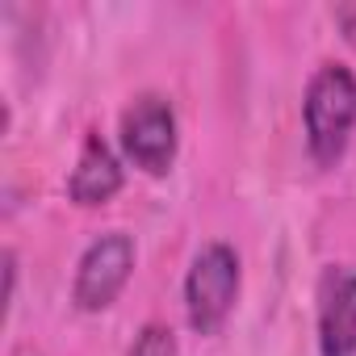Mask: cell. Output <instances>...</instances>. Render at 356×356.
<instances>
[{"label": "cell", "mask_w": 356, "mask_h": 356, "mask_svg": "<svg viewBox=\"0 0 356 356\" xmlns=\"http://www.w3.org/2000/svg\"><path fill=\"white\" fill-rule=\"evenodd\" d=\"M302 118H306L310 155L318 163H335L343 155V147H348L352 126H356V76H352V67L323 63L310 76Z\"/></svg>", "instance_id": "1"}, {"label": "cell", "mask_w": 356, "mask_h": 356, "mask_svg": "<svg viewBox=\"0 0 356 356\" xmlns=\"http://www.w3.org/2000/svg\"><path fill=\"white\" fill-rule=\"evenodd\" d=\"M239 298V256L227 243H210L197 252L189 281H185V306H189V323L197 335H214L231 306Z\"/></svg>", "instance_id": "2"}, {"label": "cell", "mask_w": 356, "mask_h": 356, "mask_svg": "<svg viewBox=\"0 0 356 356\" xmlns=\"http://www.w3.org/2000/svg\"><path fill=\"white\" fill-rule=\"evenodd\" d=\"M318 352L356 356V268L331 264L318 277Z\"/></svg>", "instance_id": "5"}, {"label": "cell", "mask_w": 356, "mask_h": 356, "mask_svg": "<svg viewBox=\"0 0 356 356\" xmlns=\"http://www.w3.org/2000/svg\"><path fill=\"white\" fill-rule=\"evenodd\" d=\"M122 189V163L109 151V143L101 134H88L76 159V172L67 181V193L76 206H105L113 193Z\"/></svg>", "instance_id": "6"}, {"label": "cell", "mask_w": 356, "mask_h": 356, "mask_svg": "<svg viewBox=\"0 0 356 356\" xmlns=\"http://www.w3.org/2000/svg\"><path fill=\"white\" fill-rule=\"evenodd\" d=\"M130 356H176V335H172L168 327L151 323V327H143V335L134 339Z\"/></svg>", "instance_id": "7"}, {"label": "cell", "mask_w": 356, "mask_h": 356, "mask_svg": "<svg viewBox=\"0 0 356 356\" xmlns=\"http://www.w3.org/2000/svg\"><path fill=\"white\" fill-rule=\"evenodd\" d=\"M130 268H134V239L122 235V231L101 235V239L80 256L76 285H72L76 306H80V310H105V306L126 289Z\"/></svg>", "instance_id": "4"}, {"label": "cell", "mask_w": 356, "mask_h": 356, "mask_svg": "<svg viewBox=\"0 0 356 356\" xmlns=\"http://www.w3.org/2000/svg\"><path fill=\"white\" fill-rule=\"evenodd\" d=\"M122 147L147 176H163L176 159V113L163 97L147 92L122 113Z\"/></svg>", "instance_id": "3"}]
</instances>
